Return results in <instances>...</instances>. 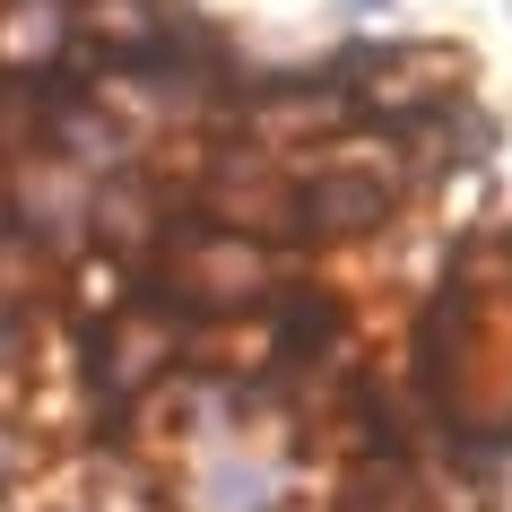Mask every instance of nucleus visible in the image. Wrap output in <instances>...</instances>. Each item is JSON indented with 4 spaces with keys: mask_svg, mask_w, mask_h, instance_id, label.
<instances>
[{
    "mask_svg": "<svg viewBox=\"0 0 512 512\" xmlns=\"http://www.w3.org/2000/svg\"><path fill=\"white\" fill-rule=\"evenodd\" d=\"M183 200L209 226H226V235H261L278 252H296V165L270 157V148H252L243 131L200 139V157L183 174Z\"/></svg>",
    "mask_w": 512,
    "mask_h": 512,
    "instance_id": "f257e3e1",
    "label": "nucleus"
},
{
    "mask_svg": "<svg viewBox=\"0 0 512 512\" xmlns=\"http://www.w3.org/2000/svg\"><path fill=\"white\" fill-rule=\"evenodd\" d=\"M79 61V0H0V70L61 79Z\"/></svg>",
    "mask_w": 512,
    "mask_h": 512,
    "instance_id": "7ed1b4c3",
    "label": "nucleus"
},
{
    "mask_svg": "<svg viewBox=\"0 0 512 512\" xmlns=\"http://www.w3.org/2000/svg\"><path fill=\"white\" fill-rule=\"evenodd\" d=\"M348 9H365V18H374V9H391V0H348Z\"/></svg>",
    "mask_w": 512,
    "mask_h": 512,
    "instance_id": "20e7f679",
    "label": "nucleus"
},
{
    "mask_svg": "<svg viewBox=\"0 0 512 512\" xmlns=\"http://www.w3.org/2000/svg\"><path fill=\"white\" fill-rule=\"evenodd\" d=\"M87 200H96V174H79L53 148H27V157L0 165V217L35 252H53V261H79L87 252Z\"/></svg>",
    "mask_w": 512,
    "mask_h": 512,
    "instance_id": "f03ea898",
    "label": "nucleus"
}]
</instances>
